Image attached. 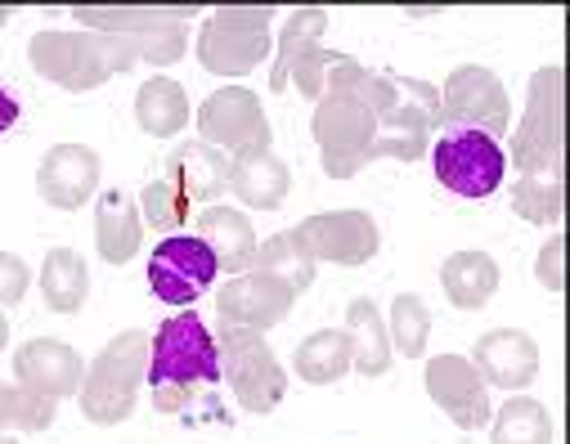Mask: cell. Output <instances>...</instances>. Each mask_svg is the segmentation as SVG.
<instances>
[{
  "mask_svg": "<svg viewBox=\"0 0 570 444\" xmlns=\"http://www.w3.org/2000/svg\"><path fill=\"white\" fill-rule=\"evenodd\" d=\"M28 59H32V68H37L46 81H55V86H63V90H72V95L95 90V86H104L108 77L130 72V68L139 63V55H135V46H130L126 37L86 32V28H81V32H59V28L37 32V37L28 41Z\"/></svg>",
  "mask_w": 570,
  "mask_h": 444,
  "instance_id": "obj_1",
  "label": "cell"
},
{
  "mask_svg": "<svg viewBox=\"0 0 570 444\" xmlns=\"http://www.w3.org/2000/svg\"><path fill=\"white\" fill-rule=\"evenodd\" d=\"M149 382V337L130 328L121 337H112L95 364H86V382L77 391L81 413L95 426H117L135 413L139 404V386Z\"/></svg>",
  "mask_w": 570,
  "mask_h": 444,
  "instance_id": "obj_2",
  "label": "cell"
},
{
  "mask_svg": "<svg viewBox=\"0 0 570 444\" xmlns=\"http://www.w3.org/2000/svg\"><path fill=\"white\" fill-rule=\"evenodd\" d=\"M508 167L521 176H561L566 130H561V68L548 63L530 77L525 117L512 126V144L503 148Z\"/></svg>",
  "mask_w": 570,
  "mask_h": 444,
  "instance_id": "obj_3",
  "label": "cell"
},
{
  "mask_svg": "<svg viewBox=\"0 0 570 444\" xmlns=\"http://www.w3.org/2000/svg\"><path fill=\"white\" fill-rule=\"evenodd\" d=\"M269 6H225L198 28V63L216 77H247L274 55Z\"/></svg>",
  "mask_w": 570,
  "mask_h": 444,
  "instance_id": "obj_4",
  "label": "cell"
},
{
  "mask_svg": "<svg viewBox=\"0 0 570 444\" xmlns=\"http://www.w3.org/2000/svg\"><path fill=\"white\" fill-rule=\"evenodd\" d=\"M220 382V351L212 328L180 310L149 337V386H216Z\"/></svg>",
  "mask_w": 570,
  "mask_h": 444,
  "instance_id": "obj_5",
  "label": "cell"
},
{
  "mask_svg": "<svg viewBox=\"0 0 570 444\" xmlns=\"http://www.w3.org/2000/svg\"><path fill=\"white\" fill-rule=\"evenodd\" d=\"M216 351H220V377L234 386V395L247 413H274L283 404V395H288V373H283V364L274 359L269 342L256 328L220 324Z\"/></svg>",
  "mask_w": 570,
  "mask_h": 444,
  "instance_id": "obj_6",
  "label": "cell"
},
{
  "mask_svg": "<svg viewBox=\"0 0 570 444\" xmlns=\"http://www.w3.org/2000/svg\"><path fill=\"white\" fill-rule=\"evenodd\" d=\"M311 135L320 144V167L328 180H351L373 162V139H377V117L360 108L346 95H324L311 117Z\"/></svg>",
  "mask_w": 570,
  "mask_h": 444,
  "instance_id": "obj_7",
  "label": "cell"
},
{
  "mask_svg": "<svg viewBox=\"0 0 570 444\" xmlns=\"http://www.w3.org/2000/svg\"><path fill=\"white\" fill-rule=\"evenodd\" d=\"M432 171L459 198H490L503 189L508 154L499 139H490L481 130H450L432 148Z\"/></svg>",
  "mask_w": 570,
  "mask_h": 444,
  "instance_id": "obj_8",
  "label": "cell"
},
{
  "mask_svg": "<svg viewBox=\"0 0 570 444\" xmlns=\"http://www.w3.org/2000/svg\"><path fill=\"white\" fill-rule=\"evenodd\" d=\"M203 144L220 148L229 158H247V154H269V117L261 108V99L247 86H225L216 95L203 99L198 117H194Z\"/></svg>",
  "mask_w": 570,
  "mask_h": 444,
  "instance_id": "obj_9",
  "label": "cell"
},
{
  "mask_svg": "<svg viewBox=\"0 0 570 444\" xmlns=\"http://www.w3.org/2000/svg\"><path fill=\"white\" fill-rule=\"evenodd\" d=\"M395 108L386 117H377V139H373V162L377 158H395V162H417L426 158V139L436 126H445L441 117V90L413 81V77H395Z\"/></svg>",
  "mask_w": 570,
  "mask_h": 444,
  "instance_id": "obj_10",
  "label": "cell"
},
{
  "mask_svg": "<svg viewBox=\"0 0 570 444\" xmlns=\"http://www.w3.org/2000/svg\"><path fill=\"white\" fill-rule=\"evenodd\" d=\"M441 117L450 130H481L490 139H503L512 130V99L490 68L468 63L454 68L441 86Z\"/></svg>",
  "mask_w": 570,
  "mask_h": 444,
  "instance_id": "obj_11",
  "label": "cell"
},
{
  "mask_svg": "<svg viewBox=\"0 0 570 444\" xmlns=\"http://www.w3.org/2000/svg\"><path fill=\"white\" fill-rule=\"evenodd\" d=\"M216 256L198 234H171L149 256V287L167 306H194L216 283Z\"/></svg>",
  "mask_w": 570,
  "mask_h": 444,
  "instance_id": "obj_12",
  "label": "cell"
},
{
  "mask_svg": "<svg viewBox=\"0 0 570 444\" xmlns=\"http://www.w3.org/2000/svg\"><path fill=\"white\" fill-rule=\"evenodd\" d=\"M297 238L315 256V265H364L377 256L382 234L368 211H320L297 225Z\"/></svg>",
  "mask_w": 570,
  "mask_h": 444,
  "instance_id": "obj_13",
  "label": "cell"
},
{
  "mask_svg": "<svg viewBox=\"0 0 570 444\" xmlns=\"http://www.w3.org/2000/svg\"><path fill=\"white\" fill-rule=\"evenodd\" d=\"M293 302L297 292H288L278 278L261 274V269H247V274H234L220 292H216V319L229 324V328H274L293 315Z\"/></svg>",
  "mask_w": 570,
  "mask_h": 444,
  "instance_id": "obj_14",
  "label": "cell"
},
{
  "mask_svg": "<svg viewBox=\"0 0 570 444\" xmlns=\"http://www.w3.org/2000/svg\"><path fill=\"white\" fill-rule=\"evenodd\" d=\"M426 395L436 399V408H445V417L463 431H481L490 426V386L481 382V373L472 368V359L463 355H436L426 359Z\"/></svg>",
  "mask_w": 570,
  "mask_h": 444,
  "instance_id": "obj_15",
  "label": "cell"
},
{
  "mask_svg": "<svg viewBox=\"0 0 570 444\" xmlns=\"http://www.w3.org/2000/svg\"><path fill=\"white\" fill-rule=\"evenodd\" d=\"M37 194L55 211H77L99 194V154L90 144H55L37 167Z\"/></svg>",
  "mask_w": 570,
  "mask_h": 444,
  "instance_id": "obj_16",
  "label": "cell"
},
{
  "mask_svg": "<svg viewBox=\"0 0 570 444\" xmlns=\"http://www.w3.org/2000/svg\"><path fill=\"white\" fill-rule=\"evenodd\" d=\"M81 382H86V359L68 342L32 337L14 351V386H28L50 399H68L81 391Z\"/></svg>",
  "mask_w": 570,
  "mask_h": 444,
  "instance_id": "obj_17",
  "label": "cell"
},
{
  "mask_svg": "<svg viewBox=\"0 0 570 444\" xmlns=\"http://www.w3.org/2000/svg\"><path fill=\"white\" fill-rule=\"evenodd\" d=\"M472 368L494 391H521V386H530L539 377V346L521 328H494V333H485L476 342Z\"/></svg>",
  "mask_w": 570,
  "mask_h": 444,
  "instance_id": "obj_18",
  "label": "cell"
},
{
  "mask_svg": "<svg viewBox=\"0 0 570 444\" xmlns=\"http://www.w3.org/2000/svg\"><path fill=\"white\" fill-rule=\"evenodd\" d=\"M145 243V216L126 189H104L95 198V247L108 265H130Z\"/></svg>",
  "mask_w": 570,
  "mask_h": 444,
  "instance_id": "obj_19",
  "label": "cell"
},
{
  "mask_svg": "<svg viewBox=\"0 0 570 444\" xmlns=\"http://www.w3.org/2000/svg\"><path fill=\"white\" fill-rule=\"evenodd\" d=\"M167 180L189 203H216L220 194H229V154H220V148L203 139H185L167 158Z\"/></svg>",
  "mask_w": 570,
  "mask_h": 444,
  "instance_id": "obj_20",
  "label": "cell"
},
{
  "mask_svg": "<svg viewBox=\"0 0 570 444\" xmlns=\"http://www.w3.org/2000/svg\"><path fill=\"white\" fill-rule=\"evenodd\" d=\"M229 194L252 211H274L293 194V171L283 158H274V148L269 154L229 158Z\"/></svg>",
  "mask_w": 570,
  "mask_h": 444,
  "instance_id": "obj_21",
  "label": "cell"
},
{
  "mask_svg": "<svg viewBox=\"0 0 570 444\" xmlns=\"http://www.w3.org/2000/svg\"><path fill=\"white\" fill-rule=\"evenodd\" d=\"M198 238L212 247L216 265L229 269V278L252 269L256 229H252V220H247L243 211H234V207H207V211L198 216Z\"/></svg>",
  "mask_w": 570,
  "mask_h": 444,
  "instance_id": "obj_22",
  "label": "cell"
},
{
  "mask_svg": "<svg viewBox=\"0 0 570 444\" xmlns=\"http://www.w3.org/2000/svg\"><path fill=\"white\" fill-rule=\"evenodd\" d=\"M346 337H351V368L360 377H382L391 368V337H386V319L368 296H355L346 306Z\"/></svg>",
  "mask_w": 570,
  "mask_h": 444,
  "instance_id": "obj_23",
  "label": "cell"
},
{
  "mask_svg": "<svg viewBox=\"0 0 570 444\" xmlns=\"http://www.w3.org/2000/svg\"><path fill=\"white\" fill-rule=\"evenodd\" d=\"M135 121H139V130H145V135H158V139L180 135L194 121L185 86L171 81V77L145 81V86H139V95H135Z\"/></svg>",
  "mask_w": 570,
  "mask_h": 444,
  "instance_id": "obj_24",
  "label": "cell"
},
{
  "mask_svg": "<svg viewBox=\"0 0 570 444\" xmlns=\"http://www.w3.org/2000/svg\"><path fill=\"white\" fill-rule=\"evenodd\" d=\"M441 287L459 310H481L499 292V260L490 251H454L441 265Z\"/></svg>",
  "mask_w": 570,
  "mask_h": 444,
  "instance_id": "obj_25",
  "label": "cell"
},
{
  "mask_svg": "<svg viewBox=\"0 0 570 444\" xmlns=\"http://www.w3.org/2000/svg\"><path fill=\"white\" fill-rule=\"evenodd\" d=\"M37 283H41V296L55 315H77L90 296V269L72 247H50Z\"/></svg>",
  "mask_w": 570,
  "mask_h": 444,
  "instance_id": "obj_26",
  "label": "cell"
},
{
  "mask_svg": "<svg viewBox=\"0 0 570 444\" xmlns=\"http://www.w3.org/2000/svg\"><path fill=\"white\" fill-rule=\"evenodd\" d=\"M293 373L306 382V386H333L351 373V337L346 328H320L311 333L297 355H293Z\"/></svg>",
  "mask_w": 570,
  "mask_h": 444,
  "instance_id": "obj_27",
  "label": "cell"
},
{
  "mask_svg": "<svg viewBox=\"0 0 570 444\" xmlns=\"http://www.w3.org/2000/svg\"><path fill=\"white\" fill-rule=\"evenodd\" d=\"M324 95H346V99H355L360 108H368L373 117H386V112L395 108V99H400L395 77L373 72V68L346 59V55L328 68V86H324Z\"/></svg>",
  "mask_w": 570,
  "mask_h": 444,
  "instance_id": "obj_28",
  "label": "cell"
},
{
  "mask_svg": "<svg viewBox=\"0 0 570 444\" xmlns=\"http://www.w3.org/2000/svg\"><path fill=\"white\" fill-rule=\"evenodd\" d=\"M324 32H328V10H320V6H306V10H293L288 14V23H283V32H278V46H274V68H269V90H288V72H293V63L306 55V50H315L320 41H324Z\"/></svg>",
  "mask_w": 570,
  "mask_h": 444,
  "instance_id": "obj_29",
  "label": "cell"
},
{
  "mask_svg": "<svg viewBox=\"0 0 570 444\" xmlns=\"http://www.w3.org/2000/svg\"><path fill=\"white\" fill-rule=\"evenodd\" d=\"M252 269H261V274L278 278L283 287L297 292V296H302V292L315 283V256L306 251V243L297 238V229H293V234H274V238L256 243Z\"/></svg>",
  "mask_w": 570,
  "mask_h": 444,
  "instance_id": "obj_30",
  "label": "cell"
},
{
  "mask_svg": "<svg viewBox=\"0 0 570 444\" xmlns=\"http://www.w3.org/2000/svg\"><path fill=\"white\" fill-rule=\"evenodd\" d=\"M490 444H552L548 408L530 395H512L499 413H490Z\"/></svg>",
  "mask_w": 570,
  "mask_h": 444,
  "instance_id": "obj_31",
  "label": "cell"
},
{
  "mask_svg": "<svg viewBox=\"0 0 570 444\" xmlns=\"http://www.w3.org/2000/svg\"><path fill=\"white\" fill-rule=\"evenodd\" d=\"M386 337L391 351L404 359H422L426 355V337H432V310H426L422 296L400 292L391 302V319H386Z\"/></svg>",
  "mask_w": 570,
  "mask_h": 444,
  "instance_id": "obj_32",
  "label": "cell"
},
{
  "mask_svg": "<svg viewBox=\"0 0 570 444\" xmlns=\"http://www.w3.org/2000/svg\"><path fill=\"white\" fill-rule=\"evenodd\" d=\"M561 207H566L561 176H521L512 185V211L530 225H557Z\"/></svg>",
  "mask_w": 570,
  "mask_h": 444,
  "instance_id": "obj_33",
  "label": "cell"
},
{
  "mask_svg": "<svg viewBox=\"0 0 570 444\" xmlns=\"http://www.w3.org/2000/svg\"><path fill=\"white\" fill-rule=\"evenodd\" d=\"M189 198L163 176V180H154L145 194H139V216H145V225L149 229H163L167 238L176 234V229H185L189 225Z\"/></svg>",
  "mask_w": 570,
  "mask_h": 444,
  "instance_id": "obj_34",
  "label": "cell"
},
{
  "mask_svg": "<svg viewBox=\"0 0 570 444\" xmlns=\"http://www.w3.org/2000/svg\"><path fill=\"white\" fill-rule=\"evenodd\" d=\"M342 55L337 50H324V46H315V50H306L297 63H293V72H288V81L311 99V103H320L324 99V86H328V68L337 63Z\"/></svg>",
  "mask_w": 570,
  "mask_h": 444,
  "instance_id": "obj_35",
  "label": "cell"
},
{
  "mask_svg": "<svg viewBox=\"0 0 570 444\" xmlns=\"http://www.w3.org/2000/svg\"><path fill=\"white\" fill-rule=\"evenodd\" d=\"M55 404L59 399H50V395H37L28 386H14L10 391V426H19V431H46L55 422Z\"/></svg>",
  "mask_w": 570,
  "mask_h": 444,
  "instance_id": "obj_36",
  "label": "cell"
},
{
  "mask_svg": "<svg viewBox=\"0 0 570 444\" xmlns=\"http://www.w3.org/2000/svg\"><path fill=\"white\" fill-rule=\"evenodd\" d=\"M32 287V269L23 265V256L14 251H0V310L6 306H19Z\"/></svg>",
  "mask_w": 570,
  "mask_h": 444,
  "instance_id": "obj_37",
  "label": "cell"
},
{
  "mask_svg": "<svg viewBox=\"0 0 570 444\" xmlns=\"http://www.w3.org/2000/svg\"><path fill=\"white\" fill-rule=\"evenodd\" d=\"M534 274H539V283H543L548 292H561V238H548V243H543Z\"/></svg>",
  "mask_w": 570,
  "mask_h": 444,
  "instance_id": "obj_38",
  "label": "cell"
},
{
  "mask_svg": "<svg viewBox=\"0 0 570 444\" xmlns=\"http://www.w3.org/2000/svg\"><path fill=\"white\" fill-rule=\"evenodd\" d=\"M14 121H19V99H14L6 86H0V135H6Z\"/></svg>",
  "mask_w": 570,
  "mask_h": 444,
  "instance_id": "obj_39",
  "label": "cell"
},
{
  "mask_svg": "<svg viewBox=\"0 0 570 444\" xmlns=\"http://www.w3.org/2000/svg\"><path fill=\"white\" fill-rule=\"evenodd\" d=\"M10 382H0V435H6V426H10Z\"/></svg>",
  "mask_w": 570,
  "mask_h": 444,
  "instance_id": "obj_40",
  "label": "cell"
},
{
  "mask_svg": "<svg viewBox=\"0 0 570 444\" xmlns=\"http://www.w3.org/2000/svg\"><path fill=\"white\" fill-rule=\"evenodd\" d=\"M10 346V319H6V310H0V351Z\"/></svg>",
  "mask_w": 570,
  "mask_h": 444,
  "instance_id": "obj_41",
  "label": "cell"
},
{
  "mask_svg": "<svg viewBox=\"0 0 570 444\" xmlns=\"http://www.w3.org/2000/svg\"><path fill=\"white\" fill-rule=\"evenodd\" d=\"M10 19H14V10H10V6H0V28H6Z\"/></svg>",
  "mask_w": 570,
  "mask_h": 444,
  "instance_id": "obj_42",
  "label": "cell"
},
{
  "mask_svg": "<svg viewBox=\"0 0 570 444\" xmlns=\"http://www.w3.org/2000/svg\"><path fill=\"white\" fill-rule=\"evenodd\" d=\"M0 444H14V440H10V435H0Z\"/></svg>",
  "mask_w": 570,
  "mask_h": 444,
  "instance_id": "obj_43",
  "label": "cell"
}]
</instances>
